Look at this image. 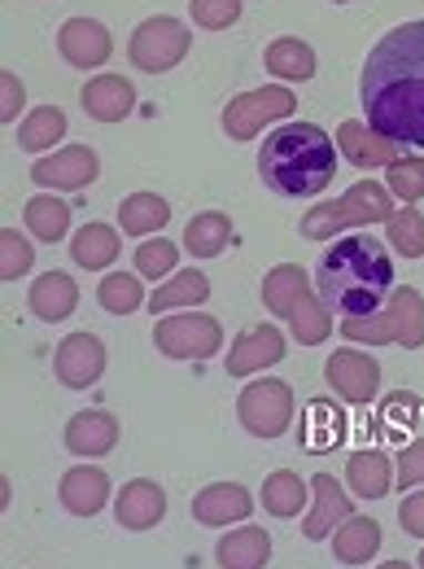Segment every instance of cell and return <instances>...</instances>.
<instances>
[{
  "mask_svg": "<svg viewBox=\"0 0 424 569\" xmlns=\"http://www.w3.org/2000/svg\"><path fill=\"white\" fill-rule=\"evenodd\" d=\"M206 298H211L206 272L184 268V272H175L171 281L158 284V293L149 298V311H153V316H166V311H193V307H202Z\"/></svg>",
  "mask_w": 424,
  "mask_h": 569,
  "instance_id": "26",
  "label": "cell"
},
{
  "mask_svg": "<svg viewBox=\"0 0 424 569\" xmlns=\"http://www.w3.org/2000/svg\"><path fill=\"white\" fill-rule=\"evenodd\" d=\"M119 433H123V429H119V417L105 412V408L74 412L71 421H67V451H71V456H88V460L110 456L114 442H119Z\"/></svg>",
  "mask_w": 424,
  "mask_h": 569,
  "instance_id": "18",
  "label": "cell"
},
{
  "mask_svg": "<svg viewBox=\"0 0 424 569\" xmlns=\"http://www.w3.org/2000/svg\"><path fill=\"white\" fill-rule=\"evenodd\" d=\"M421 399L416 395H407V390H398V395H390L385 399V408H381V421H385V429H412L416 421H421Z\"/></svg>",
  "mask_w": 424,
  "mask_h": 569,
  "instance_id": "44",
  "label": "cell"
},
{
  "mask_svg": "<svg viewBox=\"0 0 424 569\" xmlns=\"http://www.w3.org/2000/svg\"><path fill=\"white\" fill-rule=\"evenodd\" d=\"M346 517H354L351 491H346L333 473H315V478H311V508H306L302 535H306L311 543H324V539H333V530H337Z\"/></svg>",
  "mask_w": 424,
  "mask_h": 569,
  "instance_id": "11",
  "label": "cell"
},
{
  "mask_svg": "<svg viewBox=\"0 0 424 569\" xmlns=\"http://www.w3.org/2000/svg\"><path fill=\"white\" fill-rule=\"evenodd\" d=\"M416 561H421V569H424V552H421V557H416Z\"/></svg>",
  "mask_w": 424,
  "mask_h": 569,
  "instance_id": "49",
  "label": "cell"
},
{
  "mask_svg": "<svg viewBox=\"0 0 424 569\" xmlns=\"http://www.w3.org/2000/svg\"><path fill=\"white\" fill-rule=\"evenodd\" d=\"M254 512V496H250V487H241V482H211V487H202L198 496H193V517L202 521V526H236V521H245Z\"/></svg>",
  "mask_w": 424,
  "mask_h": 569,
  "instance_id": "17",
  "label": "cell"
},
{
  "mask_svg": "<svg viewBox=\"0 0 424 569\" xmlns=\"http://www.w3.org/2000/svg\"><path fill=\"white\" fill-rule=\"evenodd\" d=\"M376 552H381V521L376 517H359L354 512L333 530V557L342 566H367Z\"/></svg>",
  "mask_w": 424,
  "mask_h": 569,
  "instance_id": "24",
  "label": "cell"
},
{
  "mask_svg": "<svg viewBox=\"0 0 424 569\" xmlns=\"http://www.w3.org/2000/svg\"><path fill=\"white\" fill-rule=\"evenodd\" d=\"M97 302L110 316H132L144 307V281L141 272H105V281L97 284Z\"/></svg>",
  "mask_w": 424,
  "mask_h": 569,
  "instance_id": "37",
  "label": "cell"
},
{
  "mask_svg": "<svg viewBox=\"0 0 424 569\" xmlns=\"http://www.w3.org/2000/svg\"><path fill=\"white\" fill-rule=\"evenodd\" d=\"M259 503L272 512V517H297V512H306V503H311V482H302L293 469H276V473H267L263 478V487H259Z\"/></svg>",
  "mask_w": 424,
  "mask_h": 569,
  "instance_id": "27",
  "label": "cell"
},
{
  "mask_svg": "<svg viewBox=\"0 0 424 569\" xmlns=\"http://www.w3.org/2000/svg\"><path fill=\"white\" fill-rule=\"evenodd\" d=\"M398 487L412 491V487H424V438L407 442L398 451Z\"/></svg>",
  "mask_w": 424,
  "mask_h": 569,
  "instance_id": "46",
  "label": "cell"
},
{
  "mask_svg": "<svg viewBox=\"0 0 424 569\" xmlns=\"http://www.w3.org/2000/svg\"><path fill=\"white\" fill-rule=\"evenodd\" d=\"M342 338L359 347H390L394 342V325L390 311H372V316H346L342 320Z\"/></svg>",
  "mask_w": 424,
  "mask_h": 569,
  "instance_id": "42",
  "label": "cell"
},
{
  "mask_svg": "<svg viewBox=\"0 0 424 569\" xmlns=\"http://www.w3.org/2000/svg\"><path fill=\"white\" fill-rule=\"evenodd\" d=\"M58 49H62V58L71 62L74 71H97V67L110 62L114 40H110V31L97 18H71L58 31Z\"/></svg>",
  "mask_w": 424,
  "mask_h": 569,
  "instance_id": "13",
  "label": "cell"
},
{
  "mask_svg": "<svg viewBox=\"0 0 424 569\" xmlns=\"http://www.w3.org/2000/svg\"><path fill=\"white\" fill-rule=\"evenodd\" d=\"M385 189H390L398 202L416 207L424 198V158H416V153L394 158V162L385 167Z\"/></svg>",
  "mask_w": 424,
  "mask_h": 569,
  "instance_id": "38",
  "label": "cell"
},
{
  "mask_svg": "<svg viewBox=\"0 0 424 569\" xmlns=\"http://www.w3.org/2000/svg\"><path fill=\"white\" fill-rule=\"evenodd\" d=\"M27 302L44 325H58V320L74 316V307H79V281H71L67 272H44L40 281H31Z\"/></svg>",
  "mask_w": 424,
  "mask_h": 569,
  "instance_id": "23",
  "label": "cell"
},
{
  "mask_svg": "<svg viewBox=\"0 0 424 569\" xmlns=\"http://www.w3.org/2000/svg\"><path fill=\"white\" fill-rule=\"evenodd\" d=\"M385 232H390V246H394L398 259H421L424 254V214L416 207H403V211L390 214Z\"/></svg>",
  "mask_w": 424,
  "mask_h": 569,
  "instance_id": "39",
  "label": "cell"
},
{
  "mask_svg": "<svg viewBox=\"0 0 424 569\" xmlns=\"http://www.w3.org/2000/svg\"><path fill=\"white\" fill-rule=\"evenodd\" d=\"M289 333H293V342H302V347H324L329 333H333V307H329L320 293H306V298L289 311Z\"/></svg>",
  "mask_w": 424,
  "mask_h": 569,
  "instance_id": "33",
  "label": "cell"
},
{
  "mask_svg": "<svg viewBox=\"0 0 424 569\" xmlns=\"http://www.w3.org/2000/svg\"><path fill=\"white\" fill-rule=\"evenodd\" d=\"M58 496H62V508H67L71 517H97V512L110 503V478H105V469H97V465H74V469L62 473Z\"/></svg>",
  "mask_w": 424,
  "mask_h": 569,
  "instance_id": "19",
  "label": "cell"
},
{
  "mask_svg": "<svg viewBox=\"0 0 424 569\" xmlns=\"http://www.w3.org/2000/svg\"><path fill=\"white\" fill-rule=\"evenodd\" d=\"M333 4H346V0H333Z\"/></svg>",
  "mask_w": 424,
  "mask_h": 569,
  "instance_id": "50",
  "label": "cell"
},
{
  "mask_svg": "<svg viewBox=\"0 0 424 569\" xmlns=\"http://www.w3.org/2000/svg\"><path fill=\"white\" fill-rule=\"evenodd\" d=\"M58 141H67V110L62 106H36L18 128V144L27 153H44Z\"/></svg>",
  "mask_w": 424,
  "mask_h": 569,
  "instance_id": "35",
  "label": "cell"
},
{
  "mask_svg": "<svg viewBox=\"0 0 424 569\" xmlns=\"http://www.w3.org/2000/svg\"><path fill=\"white\" fill-rule=\"evenodd\" d=\"M27 232L36 237V241H44V246H53V241H62L67 232H71V207L62 202V198H53V193H40V198H31L27 207Z\"/></svg>",
  "mask_w": 424,
  "mask_h": 569,
  "instance_id": "34",
  "label": "cell"
},
{
  "mask_svg": "<svg viewBox=\"0 0 424 569\" xmlns=\"http://www.w3.org/2000/svg\"><path fill=\"white\" fill-rule=\"evenodd\" d=\"M189 49H193V36H189V27H184L180 18H171V13L144 18L141 27L132 31V40H128L132 67L149 74L175 71V67L189 58Z\"/></svg>",
  "mask_w": 424,
  "mask_h": 569,
  "instance_id": "4",
  "label": "cell"
},
{
  "mask_svg": "<svg viewBox=\"0 0 424 569\" xmlns=\"http://www.w3.org/2000/svg\"><path fill=\"white\" fill-rule=\"evenodd\" d=\"M390 311V325H394V342L407 347V351H421L424 347V293L416 284H398L385 302Z\"/></svg>",
  "mask_w": 424,
  "mask_h": 569,
  "instance_id": "25",
  "label": "cell"
},
{
  "mask_svg": "<svg viewBox=\"0 0 424 569\" xmlns=\"http://www.w3.org/2000/svg\"><path fill=\"white\" fill-rule=\"evenodd\" d=\"M119 254H123V241H119V232H114L110 223H101V219L79 223V232L71 237V259H74V268H83V272H105V268H114Z\"/></svg>",
  "mask_w": 424,
  "mask_h": 569,
  "instance_id": "22",
  "label": "cell"
},
{
  "mask_svg": "<svg viewBox=\"0 0 424 569\" xmlns=\"http://www.w3.org/2000/svg\"><path fill=\"white\" fill-rule=\"evenodd\" d=\"M324 377H329L333 395L354 403V408H363V403H372L381 395V363L367 351H351V347L333 351L329 363H324Z\"/></svg>",
  "mask_w": 424,
  "mask_h": 569,
  "instance_id": "9",
  "label": "cell"
},
{
  "mask_svg": "<svg viewBox=\"0 0 424 569\" xmlns=\"http://www.w3.org/2000/svg\"><path fill=\"white\" fill-rule=\"evenodd\" d=\"M297 110V97L289 83H267V88H254V92H236L228 106H223V132L228 141H254L267 123H281Z\"/></svg>",
  "mask_w": 424,
  "mask_h": 569,
  "instance_id": "5",
  "label": "cell"
},
{
  "mask_svg": "<svg viewBox=\"0 0 424 569\" xmlns=\"http://www.w3.org/2000/svg\"><path fill=\"white\" fill-rule=\"evenodd\" d=\"M281 359H284L281 329L276 325H254V329H241L236 333V342L223 356V368H228V377H254V372H263V368H272Z\"/></svg>",
  "mask_w": 424,
  "mask_h": 569,
  "instance_id": "12",
  "label": "cell"
},
{
  "mask_svg": "<svg viewBox=\"0 0 424 569\" xmlns=\"http://www.w3.org/2000/svg\"><path fill=\"white\" fill-rule=\"evenodd\" d=\"M315 293L337 316H372V311H381V302H390V293H394L390 246H381L367 232H351V237L333 241L320 254Z\"/></svg>",
  "mask_w": 424,
  "mask_h": 569,
  "instance_id": "2",
  "label": "cell"
},
{
  "mask_svg": "<svg viewBox=\"0 0 424 569\" xmlns=\"http://www.w3.org/2000/svg\"><path fill=\"white\" fill-rule=\"evenodd\" d=\"M376 569H412L407 561H385V566H376Z\"/></svg>",
  "mask_w": 424,
  "mask_h": 569,
  "instance_id": "48",
  "label": "cell"
},
{
  "mask_svg": "<svg viewBox=\"0 0 424 569\" xmlns=\"http://www.w3.org/2000/svg\"><path fill=\"white\" fill-rule=\"evenodd\" d=\"M306 293H311V277H306V268H297V263H281V268H272V272L263 277V307H267L272 316H281V320H289V311H293Z\"/></svg>",
  "mask_w": 424,
  "mask_h": 569,
  "instance_id": "31",
  "label": "cell"
},
{
  "mask_svg": "<svg viewBox=\"0 0 424 569\" xmlns=\"http://www.w3.org/2000/svg\"><path fill=\"white\" fill-rule=\"evenodd\" d=\"M166 223H171V207H166V198H158V193H132V198L119 202V228H123L128 237L149 241V237L162 232Z\"/></svg>",
  "mask_w": 424,
  "mask_h": 569,
  "instance_id": "32",
  "label": "cell"
},
{
  "mask_svg": "<svg viewBox=\"0 0 424 569\" xmlns=\"http://www.w3.org/2000/svg\"><path fill=\"white\" fill-rule=\"evenodd\" d=\"M259 176L281 198H320L337 176V141L315 123H284L259 144Z\"/></svg>",
  "mask_w": 424,
  "mask_h": 569,
  "instance_id": "3",
  "label": "cell"
},
{
  "mask_svg": "<svg viewBox=\"0 0 424 569\" xmlns=\"http://www.w3.org/2000/svg\"><path fill=\"white\" fill-rule=\"evenodd\" d=\"M22 106H27V88H22V79L13 71H0V123L9 128L18 114H22Z\"/></svg>",
  "mask_w": 424,
  "mask_h": 569,
  "instance_id": "45",
  "label": "cell"
},
{
  "mask_svg": "<svg viewBox=\"0 0 424 569\" xmlns=\"http://www.w3.org/2000/svg\"><path fill=\"white\" fill-rule=\"evenodd\" d=\"M166 517V491L153 478H132L114 496V521L123 530H153Z\"/></svg>",
  "mask_w": 424,
  "mask_h": 569,
  "instance_id": "15",
  "label": "cell"
},
{
  "mask_svg": "<svg viewBox=\"0 0 424 569\" xmlns=\"http://www.w3.org/2000/svg\"><path fill=\"white\" fill-rule=\"evenodd\" d=\"M101 176V158L88 149V144H67L58 153H44L36 167H31V180L40 189H58V193H79L88 189L92 180Z\"/></svg>",
  "mask_w": 424,
  "mask_h": 569,
  "instance_id": "8",
  "label": "cell"
},
{
  "mask_svg": "<svg viewBox=\"0 0 424 569\" xmlns=\"http://www.w3.org/2000/svg\"><path fill=\"white\" fill-rule=\"evenodd\" d=\"M31 268H36V246L22 232L4 228L0 232V281H22Z\"/></svg>",
  "mask_w": 424,
  "mask_h": 569,
  "instance_id": "41",
  "label": "cell"
},
{
  "mask_svg": "<svg viewBox=\"0 0 424 569\" xmlns=\"http://www.w3.org/2000/svg\"><path fill=\"white\" fill-rule=\"evenodd\" d=\"M333 141H337V153L351 158L354 167H363V171H372V167H390L394 158H403V144L390 141V137H381L367 119H363V123H359V119H346V123L333 132Z\"/></svg>",
  "mask_w": 424,
  "mask_h": 569,
  "instance_id": "14",
  "label": "cell"
},
{
  "mask_svg": "<svg viewBox=\"0 0 424 569\" xmlns=\"http://www.w3.org/2000/svg\"><path fill=\"white\" fill-rule=\"evenodd\" d=\"M219 569H263L272 561V535L263 526H236L214 548Z\"/></svg>",
  "mask_w": 424,
  "mask_h": 569,
  "instance_id": "21",
  "label": "cell"
},
{
  "mask_svg": "<svg viewBox=\"0 0 424 569\" xmlns=\"http://www.w3.org/2000/svg\"><path fill=\"white\" fill-rule=\"evenodd\" d=\"M342 438H346V417H342V408L329 403V399H311L306 421H302V442H306L311 451H329V447H337Z\"/></svg>",
  "mask_w": 424,
  "mask_h": 569,
  "instance_id": "36",
  "label": "cell"
},
{
  "mask_svg": "<svg viewBox=\"0 0 424 569\" xmlns=\"http://www.w3.org/2000/svg\"><path fill=\"white\" fill-rule=\"evenodd\" d=\"M105 359H110L105 356V342H101L97 333H71V338H62L58 351H53V372H58V381H62L67 390H88V386L101 381Z\"/></svg>",
  "mask_w": 424,
  "mask_h": 569,
  "instance_id": "10",
  "label": "cell"
},
{
  "mask_svg": "<svg viewBox=\"0 0 424 569\" xmlns=\"http://www.w3.org/2000/svg\"><path fill=\"white\" fill-rule=\"evenodd\" d=\"M236 417L254 438H281L293 426V390L281 377H254L241 399H236Z\"/></svg>",
  "mask_w": 424,
  "mask_h": 569,
  "instance_id": "7",
  "label": "cell"
},
{
  "mask_svg": "<svg viewBox=\"0 0 424 569\" xmlns=\"http://www.w3.org/2000/svg\"><path fill=\"white\" fill-rule=\"evenodd\" d=\"M398 526H403L407 535L424 539V491H412V496L398 503Z\"/></svg>",
  "mask_w": 424,
  "mask_h": 569,
  "instance_id": "47",
  "label": "cell"
},
{
  "mask_svg": "<svg viewBox=\"0 0 424 569\" xmlns=\"http://www.w3.org/2000/svg\"><path fill=\"white\" fill-rule=\"evenodd\" d=\"M193 259H219L228 246H232V219L223 211H202L189 219L184 228V241H180Z\"/></svg>",
  "mask_w": 424,
  "mask_h": 569,
  "instance_id": "30",
  "label": "cell"
},
{
  "mask_svg": "<svg viewBox=\"0 0 424 569\" xmlns=\"http://www.w3.org/2000/svg\"><path fill=\"white\" fill-rule=\"evenodd\" d=\"M153 347L166 359H214L223 351V329L206 311L162 316L153 325Z\"/></svg>",
  "mask_w": 424,
  "mask_h": 569,
  "instance_id": "6",
  "label": "cell"
},
{
  "mask_svg": "<svg viewBox=\"0 0 424 569\" xmlns=\"http://www.w3.org/2000/svg\"><path fill=\"white\" fill-rule=\"evenodd\" d=\"M363 119L398 144H424V18L376 40L359 74Z\"/></svg>",
  "mask_w": 424,
  "mask_h": 569,
  "instance_id": "1",
  "label": "cell"
},
{
  "mask_svg": "<svg viewBox=\"0 0 424 569\" xmlns=\"http://www.w3.org/2000/svg\"><path fill=\"white\" fill-rule=\"evenodd\" d=\"M263 67L281 83H306V79H315V49L306 40H297V36H281V40L267 44Z\"/></svg>",
  "mask_w": 424,
  "mask_h": 569,
  "instance_id": "28",
  "label": "cell"
},
{
  "mask_svg": "<svg viewBox=\"0 0 424 569\" xmlns=\"http://www.w3.org/2000/svg\"><path fill=\"white\" fill-rule=\"evenodd\" d=\"M394 482V465L385 451H354L346 460V487H351L359 499H381Z\"/></svg>",
  "mask_w": 424,
  "mask_h": 569,
  "instance_id": "29",
  "label": "cell"
},
{
  "mask_svg": "<svg viewBox=\"0 0 424 569\" xmlns=\"http://www.w3.org/2000/svg\"><path fill=\"white\" fill-rule=\"evenodd\" d=\"M83 110L97 123H123L137 110V88L128 74H92L83 83Z\"/></svg>",
  "mask_w": 424,
  "mask_h": 569,
  "instance_id": "16",
  "label": "cell"
},
{
  "mask_svg": "<svg viewBox=\"0 0 424 569\" xmlns=\"http://www.w3.org/2000/svg\"><path fill=\"white\" fill-rule=\"evenodd\" d=\"M241 9L245 0H189V13L202 31H228L241 22Z\"/></svg>",
  "mask_w": 424,
  "mask_h": 569,
  "instance_id": "43",
  "label": "cell"
},
{
  "mask_svg": "<svg viewBox=\"0 0 424 569\" xmlns=\"http://www.w3.org/2000/svg\"><path fill=\"white\" fill-rule=\"evenodd\" d=\"M390 214H394V193L376 180H359L337 198L342 232L346 228H367V223H390Z\"/></svg>",
  "mask_w": 424,
  "mask_h": 569,
  "instance_id": "20",
  "label": "cell"
},
{
  "mask_svg": "<svg viewBox=\"0 0 424 569\" xmlns=\"http://www.w3.org/2000/svg\"><path fill=\"white\" fill-rule=\"evenodd\" d=\"M180 268V241H166V237H149L144 246H137V272L149 281H166L175 277Z\"/></svg>",
  "mask_w": 424,
  "mask_h": 569,
  "instance_id": "40",
  "label": "cell"
}]
</instances>
